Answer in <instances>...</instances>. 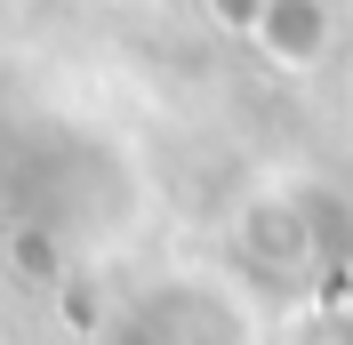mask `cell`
Instances as JSON below:
<instances>
[{
    "label": "cell",
    "mask_w": 353,
    "mask_h": 345,
    "mask_svg": "<svg viewBox=\"0 0 353 345\" xmlns=\"http://www.w3.org/2000/svg\"><path fill=\"white\" fill-rule=\"evenodd\" d=\"M97 345H249V305L209 273H161L97 329Z\"/></svg>",
    "instance_id": "obj_1"
},
{
    "label": "cell",
    "mask_w": 353,
    "mask_h": 345,
    "mask_svg": "<svg viewBox=\"0 0 353 345\" xmlns=\"http://www.w3.org/2000/svg\"><path fill=\"white\" fill-rule=\"evenodd\" d=\"M313 249H321V225H313V201L289 185V193H257L241 209V257L249 273H273V281H297L313 273Z\"/></svg>",
    "instance_id": "obj_2"
},
{
    "label": "cell",
    "mask_w": 353,
    "mask_h": 345,
    "mask_svg": "<svg viewBox=\"0 0 353 345\" xmlns=\"http://www.w3.org/2000/svg\"><path fill=\"white\" fill-rule=\"evenodd\" d=\"M249 41H257L265 65L313 72V65H330V48H337V8L330 0H265V17H257Z\"/></svg>",
    "instance_id": "obj_3"
},
{
    "label": "cell",
    "mask_w": 353,
    "mask_h": 345,
    "mask_svg": "<svg viewBox=\"0 0 353 345\" xmlns=\"http://www.w3.org/2000/svg\"><path fill=\"white\" fill-rule=\"evenodd\" d=\"M273 345H353V289H305Z\"/></svg>",
    "instance_id": "obj_4"
},
{
    "label": "cell",
    "mask_w": 353,
    "mask_h": 345,
    "mask_svg": "<svg viewBox=\"0 0 353 345\" xmlns=\"http://www.w3.org/2000/svg\"><path fill=\"white\" fill-rule=\"evenodd\" d=\"M8 257H17V273H57V249H48V233H32V225H24V233H8Z\"/></svg>",
    "instance_id": "obj_5"
},
{
    "label": "cell",
    "mask_w": 353,
    "mask_h": 345,
    "mask_svg": "<svg viewBox=\"0 0 353 345\" xmlns=\"http://www.w3.org/2000/svg\"><path fill=\"white\" fill-rule=\"evenodd\" d=\"M201 8H209V24H225V32H257V17H265V0H201Z\"/></svg>",
    "instance_id": "obj_6"
}]
</instances>
